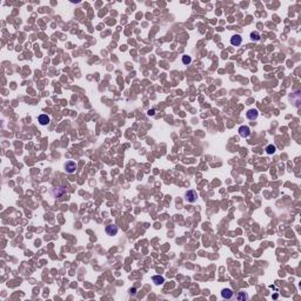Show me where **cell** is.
Listing matches in <instances>:
<instances>
[{
	"label": "cell",
	"mask_w": 301,
	"mask_h": 301,
	"mask_svg": "<svg viewBox=\"0 0 301 301\" xmlns=\"http://www.w3.org/2000/svg\"><path fill=\"white\" fill-rule=\"evenodd\" d=\"M275 151H276V147H275L274 145H268V146L266 147V153H267V154H274Z\"/></svg>",
	"instance_id": "obj_11"
},
{
	"label": "cell",
	"mask_w": 301,
	"mask_h": 301,
	"mask_svg": "<svg viewBox=\"0 0 301 301\" xmlns=\"http://www.w3.org/2000/svg\"><path fill=\"white\" fill-rule=\"evenodd\" d=\"M52 193H53V195L55 196V199L58 198L59 200H62V199H64V196L66 195V189H65L64 187H59V188L54 189Z\"/></svg>",
	"instance_id": "obj_2"
},
{
	"label": "cell",
	"mask_w": 301,
	"mask_h": 301,
	"mask_svg": "<svg viewBox=\"0 0 301 301\" xmlns=\"http://www.w3.org/2000/svg\"><path fill=\"white\" fill-rule=\"evenodd\" d=\"M65 169H66L67 173L72 174V173H74L75 169H76V163L74 161H67L65 163Z\"/></svg>",
	"instance_id": "obj_3"
},
{
	"label": "cell",
	"mask_w": 301,
	"mask_h": 301,
	"mask_svg": "<svg viewBox=\"0 0 301 301\" xmlns=\"http://www.w3.org/2000/svg\"><path fill=\"white\" fill-rule=\"evenodd\" d=\"M155 114V111L154 109H149L148 111V115H154Z\"/></svg>",
	"instance_id": "obj_15"
},
{
	"label": "cell",
	"mask_w": 301,
	"mask_h": 301,
	"mask_svg": "<svg viewBox=\"0 0 301 301\" xmlns=\"http://www.w3.org/2000/svg\"><path fill=\"white\" fill-rule=\"evenodd\" d=\"M250 39H252L253 41H259V40H260L259 33H257V32H252V33H250Z\"/></svg>",
	"instance_id": "obj_12"
},
{
	"label": "cell",
	"mask_w": 301,
	"mask_h": 301,
	"mask_svg": "<svg viewBox=\"0 0 301 301\" xmlns=\"http://www.w3.org/2000/svg\"><path fill=\"white\" fill-rule=\"evenodd\" d=\"M221 296H222L224 299H232V296H233V290H232L231 288H224V289L221 290Z\"/></svg>",
	"instance_id": "obj_8"
},
{
	"label": "cell",
	"mask_w": 301,
	"mask_h": 301,
	"mask_svg": "<svg viewBox=\"0 0 301 301\" xmlns=\"http://www.w3.org/2000/svg\"><path fill=\"white\" fill-rule=\"evenodd\" d=\"M236 299H238L239 301H241V300H246V299H247V294H246L245 292H240V293H239V295L236 296Z\"/></svg>",
	"instance_id": "obj_13"
},
{
	"label": "cell",
	"mask_w": 301,
	"mask_h": 301,
	"mask_svg": "<svg viewBox=\"0 0 301 301\" xmlns=\"http://www.w3.org/2000/svg\"><path fill=\"white\" fill-rule=\"evenodd\" d=\"M105 231H106L107 235H111V236L116 235V233H118V226H115V225H108V226H106Z\"/></svg>",
	"instance_id": "obj_5"
},
{
	"label": "cell",
	"mask_w": 301,
	"mask_h": 301,
	"mask_svg": "<svg viewBox=\"0 0 301 301\" xmlns=\"http://www.w3.org/2000/svg\"><path fill=\"white\" fill-rule=\"evenodd\" d=\"M257 115H259V113H257V111L254 109V108L247 111V113H246V116H247V119H249V120H255V119L257 118Z\"/></svg>",
	"instance_id": "obj_7"
},
{
	"label": "cell",
	"mask_w": 301,
	"mask_h": 301,
	"mask_svg": "<svg viewBox=\"0 0 301 301\" xmlns=\"http://www.w3.org/2000/svg\"><path fill=\"white\" fill-rule=\"evenodd\" d=\"M185 199H186L188 202H195V201L198 200V193H196L195 191H193V189H189V191L186 192Z\"/></svg>",
	"instance_id": "obj_1"
},
{
	"label": "cell",
	"mask_w": 301,
	"mask_h": 301,
	"mask_svg": "<svg viewBox=\"0 0 301 301\" xmlns=\"http://www.w3.org/2000/svg\"><path fill=\"white\" fill-rule=\"evenodd\" d=\"M239 134H240V137H242V138H247V137L250 134L249 127H248V126H240V127H239Z\"/></svg>",
	"instance_id": "obj_4"
},
{
	"label": "cell",
	"mask_w": 301,
	"mask_h": 301,
	"mask_svg": "<svg viewBox=\"0 0 301 301\" xmlns=\"http://www.w3.org/2000/svg\"><path fill=\"white\" fill-rule=\"evenodd\" d=\"M191 61H192L191 57H188V55H184V57H182V62H184L185 65H188V64H191Z\"/></svg>",
	"instance_id": "obj_14"
},
{
	"label": "cell",
	"mask_w": 301,
	"mask_h": 301,
	"mask_svg": "<svg viewBox=\"0 0 301 301\" xmlns=\"http://www.w3.org/2000/svg\"><path fill=\"white\" fill-rule=\"evenodd\" d=\"M130 292H131V294H135V293H137V289H135V288H131Z\"/></svg>",
	"instance_id": "obj_16"
},
{
	"label": "cell",
	"mask_w": 301,
	"mask_h": 301,
	"mask_svg": "<svg viewBox=\"0 0 301 301\" xmlns=\"http://www.w3.org/2000/svg\"><path fill=\"white\" fill-rule=\"evenodd\" d=\"M152 280H153V282H154L155 285H162V283L165 282V279H163V276H161V275H154V276L152 278Z\"/></svg>",
	"instance_id": "obj_10"
},
{
	"label": "cell",
	"mask_w": 301,
	"mask_h": 301,
	"mask_svg": "<svg viewBox=\"0 0 301 301\" xmlns=\"http://www.w3.org/2000/svg\"><path fill=\"white\" fill-rule=\"evenodd\" d=\"M38 120H39V122H40L41 125H48L50 121H51V119H50V116H48L47 114H41V115H39Z\"/></svg>",
	"instance_id": "obj_9"
},
{
	"label": "cell",
	"mask_w": 301,
	"mask_h": 301,
	"mask_svg": "<svg viewBox=\"0 0 301 301\" xmlns=\"http://www.w3.org/2000/svg\"><path fill=\"white\" fill-rule=\"evenodd\" d=\"M241 42H242V38H241V35H239V34H234V35L231 38V44H232L233 46H240Z\"/></svg>",
	"instance_id": "obj_6"
}]
</instances>
